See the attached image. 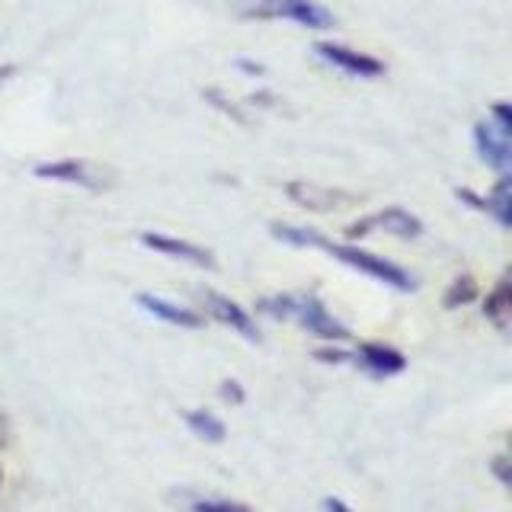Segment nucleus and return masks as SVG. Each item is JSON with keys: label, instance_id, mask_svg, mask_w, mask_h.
<instances>
[{"label": "nucleus", "instance_id": "f257e3e1", "mask_svg": "<svg viewBox=\"0 0 512 512\" xmlns=\"http://www.w3.org/2000/svg\"><path fill=\"white\" fill-rule=\"evenodd\" d=\"M260 311L269 317H295L301 327H308L314 336H324V340H346L349 336V330L333 314H327V308L314 295H276L260 301Z\"/></svg>", "mask_w": 512, "mask_h": 512}, {"label": "nucleus", "instance_id": "f03ea898", "mask_svg": "<svg viewBox=\"0 0 512 512\" xmlns=\"http://www.w3.org/2000/svg\"><path fill=\"white\" fill-rule=\"evenodd\" d=\"M237 13L247 20H292L308 29H330L333 13L314 0H237Z\"/></svg>", "mask_w": 512, "mask_h": 512}, {"label": "nucleus", "instance_id": "7ed1b4c3", "mask_svg": "<svg viewBox=\"0 0 512 512\" xmlns=\"http://www.w3.org/2000/svg\"><path fill=\"white\" fill-rule=\"evenodd\" d=\"M320 250H327L330 256H336V260L346 263L349 269H359V272H365V276H372L375 282L397 288V292H413V285H416L407 269H400L397 263L384 260V256L368 253V250L349 247V244H330V240H324V247H320Z\"/></svg>", "mask_w": 512, "mask_h": 512}, {"label": "nucleus", "instance_id": "20e7f679", "mask_svg": "<svg viewBox=\"0 0 512 512\" xmlns=\"http://www.w3.org/2000/svg\"><path fill=\"white\" fill-rule=\"evenodd\" d=\"M39 180H58V183H74V186H84V189H109L116 183V173L109 167L93 164V160H52V164H39L36 167Z\"/></svg>", "mask_w": 512, "mask_h": 512}, {"label": "nucleus", "instance_id": "39448f33", "mask_svg": "<svg viewBox=\"0 0 512 512\" xmlns=\"http://www.w3.org/2000/svg\"><path fill=\"white\" fill-rule=\"evenodd\" d=\"M474 144H477V154L484 157V164H490L496 173L509 176L512 170V135L496 128L490 119L487 122H477L474 125Z\"/></svg>", "mask_w": 512, "mask_h": 512}, {"label": "nucleus", "instance_id": "423d86ee", "mask_svg": "<svg viewBox=\"0 0 512 512\" xmlns=\"http://www.w3.org/2000/svg\"><path fill=\"white\" fill-rule=\"evenodd\" d=\"M202 304H205V311L212 314L215 320H221L224 327H231V330H237L244 340H250V343H256L260 340V330H256V324H253V317L240 308L237 301H231V298H224V295H218V292H212V288H205L202 292Z\"/></svg>", "mask_w": 512, "mask_h": 512}, {"label": "nucleus", "instance_id": "0eeeda50", "mask_svg": "<svg viewBox=\"0 0 512 512\" xmlns=\"http://www.w3.org/2000/svg\"><path fill=\"white\" fill-rule=\"evenodd\" d=\"M372 228H384V231H391L394 237H420L423 234L420 218L404 212V208H384V212H378V215H368L359 224H349L346 234L349 237H362V234H368Z\"/></svg>", "mask_w": 512, "mask_h": 512}, {"label": "nucleus", "instance_id": "6e6552de", "mask_svg": "<svg viewBox=\"0 0 512 512\" xmlns=\"http://www.w3.org/2000/svg\"><path fill=\"white\" fill-rule=\"evenodd\" d=\"M317 55L324 58L333 68H340L346 74H356V77H378L384 74V64L365 52H356V48H346V45H333V42H317Z\"/></svg>", "mask_w": 512, "mask_h": 512}, {"label": "nucleus", "instance_id": "1a4fd4ad", "mask_svg": "<svg viewBox=\"0 0 512 512\" xmlns=\"http://www.w3.org/2000/svg\"><path fill=\"white\" fill-rule=\"evenodd\" d=\"M141 244L154 250V253H164V256H173V260H183V263H192V266H205L212 269L215 266V256L212 250H205L199 244H189V240H180V237H170V234H141Z\"/></svg>", "mask_w": 512, "mask_h": 512}, {"label": "nucleus", "instance_id": "9d476101", "mask_svg": "<svg viewBox=\"0 0 512 512\" xmlns=\"http://www.w3.org/2000/svg\"><path fill=\"white\" fill-rule=\"evenodd\" d=\"M352 359H356L362 368H368L372 375H378V378L397 375V372H404V368H407V359L400 356L397 349L381 346V343H365V346H359V352Z\"/></svg>", "mask_w": 512, "mask_h": 512}, {"label": "nucleus", "instance_id": "9b49d317", "mask_svg": "<svg viewBox=\"0 0 512 512\" xmlns=\"http://www.w3.org/2000/svg\"><path fill=\"white\" fill-rule=\"evenodd\" d=\"M138 304L148 314H154L157 320H167L173 327H186V330H199L205 324V317L189 311V308H180V304H173L167 298H157V295H138Z\"/></svg>", "mask_w": 512, "mask_h": 512}, {"label": "nucleus", "instance_id": "f8f14e48", "mask_svg": "<svg viewBox=\"0 0 512 512\" xmlns=\"http://www.w3.org/2000/svg\"><path fill=\"white\" fill-rule=\"evenodd\" d=\"M285 192L298 205L311 208V212H327V208H333L336 202H352V196H346V192H330V189L308 186V183H288Z\"/></svg>", "mask_w": 512, "mask_h": 512}, {"label": "nucleus", "instance_id": "ddd939ff", "mask_svg": "<svg viewBox=\"0 0 512 512\" xmlns=\"http://www.w3.org/2000/svg\"><path fill=\"white\" fill-rule=\"evenodd\" d=\"M484 314L487 320H493L496 330H509V320H512V285H509V276H503L496 282V288L487 295V304H484Z\"/></svg>", "mask_w": 512, "mask_h": 512}, {"label": "nucleus", "instance_id": "4468645a", "mask_svg": "<svg viewBox=\"0 0 512 512\" xmlns=\"http://www.w3.org/2000/svg\"><path fill=\"white\" fill-rule=\"evenodd\" d=\"M269 234L276 240H282V244H292V247H324V240H327L320 231L298 228V224H279V221L269 224Z\"/></svg>", "mask_w": 512, "mask_h": 512}, {"label": "nucleus", "instance_id": "2eb2a0df", "mask_svg": "<svg viewBox=\"0 0 512 512\" xmlns=\"http://www.w3.org/2000/svg\"><path fill=\"white\" fill-rule=\"evenodd\" d=\"M186 426L205 442H224V436H228V429H224V423L218 420V416L205 413V410H189L186 413Z\"/></svg>", "mask_w": 512, "mask_h": 512}, {"label": "nucleus", "instance_id": "dca6fc26", "mask_svg": "<svg viewBox=\"0 0 512 512\" xmlns=\"http://www.w3.org/2000/svg\"><path fill=\"white\" fill-rule=\"evenodd\" d=\"M484 208L496 215V221H500L503 228H509L512 224V183H509V176H503V180L493 186V192L484 199Z\"/></svg>", "mask_w": 512, "mask_h": 512}, {"label": "nucleus", "instance_id": "f3484780", "mask_svg": "<svg viewBox=\"0 0 512 512\" xmlns=\"http://www.w3.org/2000/svg\"><path fill=\"white\" fill-rule=\"evenodd\" d=\"M477 298V282L471 276H461L455 279L452 285H448V292H445V308L452 311V308H461V304H471Z\"/></svg>", "mask_w": 512, "mask_h": 512}, {"label": "nucleus", "instance_id": "a211bd4d", "mask_svg": "<svg viewBox=\"0 0 512 512\" xmlns=\"http://www.w3.org/2000/svg\"><path fill=\"white\" fill-rule=\"evenodd\" d=\"M192 512H253L244 503H234V500H196L189 506Z\"/></svg>", "mask_w": 512, "mask_h": 512}, {"label": "nucleus", "instance_id": "6ab92c4d", "mask_svg": "<svg viewBox=\"0 0 512 512\" xmlns=\"http://www.w3.org/2000/svg\"><path fill=\"white\" fill-rule=\"evenodd\" d=\"M490 122L496 125V128H503V132H509L512 135V109H509V103H496L493 109H490Z\"/></svg>", "mask_w": 512, "mask_h": 512}, {"label": "nucleus", "instance_id": "aec40b11", "mask_svg": "<svg viewBox=\"0 0 512 512\" xmlns=\"http://www.w3.org/2000/svg\"><path fill=\"white\" fill-rule=\"evenodd\" d=\"M314 356H317L320 362H330V365H333V362H346V359H352L349 352H340V349H317Z\"/></svg>", "mask_w": 512, "mask_h": 512}, {"label": "nucleus", "instance_id": "412c9836", "mask_svg": "<svg viewBox=\"0 0 512 512\" xmlns=\"http://www.w3.org/2000/svg\"><path fill=\"white\" fill-rule=\"evenodd\" d=\"M221 397H224V400H234V404H240V400H244V391H240V384H237V381H224V384H221Z\"/></svg>", "mask_w": 512, "mask_h": 512}, {"label": "nucleus", "instance_id": "4be33fe9", "mask_svg": "<svg viewBox=\"0 0 512 512\" xmlns=\"http://www.w3.org/2000/svg\"><path fill=\"white\" fill-rule=\"evenodd\" d=\"M324 512H352L343 500H336V496H327L324 500Z\"/></svg>", "mask_w": 512, "mask_h": 512}, {"label": "nucleus", "instance_id": "5701e85b", "mask_svg": "<svg viewBox=\"0 0 512 512\" xmlns=\"http://www.w3.org/2000/svg\"><path fill=\"white\" fill-rule=\"evenodd\" d=\"M496 474H500L503 484H509V474H506V458H496Z\"/></svg>", "mask_w": 512, "mask_h": 512}]
</instances>
